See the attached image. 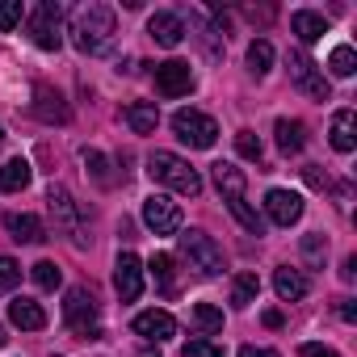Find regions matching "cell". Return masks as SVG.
<instances>
[{
  "instance_id": "1",
  "label": "cell",
  "mask_w": 357,
  "mask_h": 357,
  "mask_svg": "<svg viewBox=\"0 0 357 357\" xmlns=\"http://www.w3.org/2000/svg\"><path fill=\"white\" fill-rule=\"evenodd\" d=\"M68 34H72V43H76L84 55H101V51L109 47V38H114V9H109V5H97V0L72 9Z\"/></svg>"
},
{
  "instance_id": "2",
  "label": "cell",
  "mask_w": 357,
  "mask_h": 357,
  "mask_svg": "<svg viewBox=\"0 0 357 357\" xmlns=\"http://www.w3.org/2000/svg\"><path fill=\"white\" fill-rule=\"evenodd\" d=\"M147 172H151V181H160V185H168L176 194H190V198L202 194V172L190 160L172 155V151H151L147 155Z\"/></svg>"
},
{
  "instance_id": "3",
  "label": "cell",
  "mask_w": 357,
  "mask_h": 357,
  "mask_svg": "<svg viewBox=\"0 0 357 357\" xmlns=\"http://www.w3.org/2000/svg\"><path fill=\"white\" fill-rule=\"evenodd\" d=\"M181 257L190 261V269H198L202 278H219L227 265H223V248L206 236V231H185L181 236Z\"/></svg>"
},
{
  "instance_id": "4",
  "label": "cell",
  "mask_w": 357,
  "mask_h": 357,
  "mask_svg": "<svg viewBox=\"0 0 357 357\" xmlns=\"http://www.w3.org/2000/svg\"><path fill=\"white\" fill-rule=\"evenodd\" d=\"M172 130H176V139L181 143H190V147H215V139H219V126H215V118L211 114H202V109H176L172 114Z\"/></svg>"
},
{
  "instance_id": "5",
  "label": "cell",
  "mask_w": 357,
  "mask_h": 357,
  "mask_svg": "<svg viewBox=\"0 0 357 357\" xmlns=\"http://www.w3.org/2000/svg\"><path fill=\"white\" fill-rule=\"evenodd\" d=\"M63 319L72 332H97V298L89 286H72L63 294Z\"/></svg>"
},
{
  "instance_id": "6",
  "label": "cell",
  "mask_w": 357,
  "mask_h": 357,
  "mask_svg": "<svg viewBox=\"0 0 357 357\" xmlns=\"http://www.w3.org/2000/svg\"><path fill=\"white\" fill-rule=\"evenodd\" d=\"M143 223L155 236H176V231H181V206H176L168 194H151L143 202Z\"/></svg>"
},
{
  "instance_id": "7",
  "label": "cell",
  "mask_w": 357,
  "mask_h": 357,
  "mask_svg": "<svg viewBox=\"0 0 357 357\" xmlns=\"http://www.w3.org/2000/svg\"><path fill=\"white\" fill-rule=\"evenodd\" d=\"M30 38L43 51H59L63 34H59V5H55V0H43V5L30 13Z\"/></svg>"
},
{
  "instance_id": "8",
  "label": "cell",
  "mask_w": 357,
  "mask_h": 357,
  "mask_svg": "<svg viewBox=\"0 0 357 357\" xmlns=\"http://www.w3.org/2000/svg\"><path fill=\"white\" fill-rule=\"evenodd\" d=\"M194 89V68L185 59H168L155 68V93L160 97H185Z\"/></svg>"
},
{
  "instance_id": "9",
  "label": "cell",
  "mask_w": 357,
  "mask_h": 357,
  "mask_svg": "<svg viewBox=\"0 0 357 357\" xmlns=\"http://www.w3.org/2000/svg\"><path fill=\"white\" fill-rule=\"evenodd\" d=\"M114 290H118L122 303H135L143 294V261L135 252H122L114 261Z\"/></svg>"
},
{
  "instance_id": "10",
  "label": "cell",
  "mask_w": 357,
  "mask_h": 357,
  "mask_svg": "<svg viewBox=\"0 0 357 357\" xmlns=\"http://www.w3.org/2000/svg\"><path fill=\"white\" fill-rule=\"evenodd\" d=\"M290 80L307 93V97H315V101H328V80H324V72L303 55V51H290Z\"/></svg>"
},
{
  "instance_id": "11",
  "label": "cell",
  "mask_w": 357,
  "mask_h": 357,
  "mask_svg": "<svg viewBox=\"0 0 357 357\" xmlns=\"http://www.w3.org/2000/svg\"><path fill=\"white\" fill-rule=\"evenodd\" d=\"M265 215H269V223H278V227L298 223V219H303V194H294V190H269V194H265Z\"/></svg>"
},
{
  "instance_id": "12",
  "label": "cell",
  "mask_w": 357,
  "mask_h": 357,
  "mask_svg": "<svg viewBox=\"0 0 357 357\" xmlns=\"http://www.w3.org/2000/svg\"><path fill=\"white\" fill-rule=\"evenodd\" d=\"M34 114H38L43 122H51V126H55V122L63 126V122L72 118V109H68L63 93H59V89H51V84H34Z\"/></svg>"
},
{
  "instance_id": "13",
  "label": "cell",
  "mask_w": 357,
  "mask_h": 357,
  "mask_svg": "<svg viewBox=\"0 0 357 357\" xmlns=\"http://www.w3.org/2000/svg\"><path fill=\"white\" fill-rule=\"evenodd\" d=\"M47 202H51L55 223H59L76 244H84V236H80V227H76V202H72V194H68L63 185H51V190H47Z\"/></svg>"
},
{
  "instance_id": "14",
  "label": "cell",
  "mask_w": 357,
  "mask_h": 357,
  "mask_svg": "<svg viewBox=\"0 0 357 357\" xmlns=\"http://www.w3.org/2000/svg\"><path fill=\"white\" fill-rule=\"evenodd\" d=\"M135 332H139L143 340H155V344H160V340L176 336V319H172L168 311H155V307H151V311H139V315H135Z\"/></svg>"
},
{
  "instance_id": "15",
  "label": "cell",
  "mask_w": 357,
  "mask_h": 357,
  "mask_svg": "<svg viewBox=\"0 0 357 357\" xmlns=\"http://www.w3.org/2000/svg\"><path fill=\"white\" fill-rule=\"evenodd\" d=\"M147 34H151L160 47H181L185 22L176 17V13H151V17H147Z\"/></svg>"
},
{
  "instance_id": "16",
  "label": "cell",
  "mask_w": 357,
  "mask_h": 357,
  "mask_svg": "<svg viewBox=\"0 0 357 357\" xmlns=\"http://www.w3.org/2000/svg\"><path fill=\"white\" fill-rule=\"evenodd\" d=\"M9 324H17L22 332H43L47 328V311L34 298H13L9 303Z\"/></svg>"
},
{
  "instance_id": "17",
  "label": "cell",
  "mask_w": 357,
  "mask_h": 357,
  "mask_svg": "<svg viewBox=\"0 0 357 357\" xmlns=\"http://www.w3.org/2000/svg\"><path fill=\"white\" fill-rule=\"evenodd\" d=\"M30 176H34L30 160H22V155L5 160V164H0V194H17V190H26Z\"/></svg>"
},
{
  "instance_id": "18",
  "label": "cell",
  "mask_w": 357,
  "mask_h": 357,
  "mask_svg": "<svg viewBox=\"0 0 357 357\" xmlns=\"http://www.w3.org/2000/svg\"><path fill=\"white\" fill-rule=\"evenodd\" d=\"M290 30L298 34V43H319L328 34V17L311 13V9H298V13H290Z\"/></svg>"
},
{
  "instance_id": "19",
  "label": "cell",
  "mask_w": 357,
  "mask_h": 357,
  "mask_svg": "<svg viewBox=\"0 0 357 357\" xmlns=\"http://www.w3.org/2000/svg\"><path fill=\"white\" fill-rule=\"evenodd\" d=\"M122 118H126V126H130L135 135H151V130L160 126V109H155V101H130V105L122 109Z\"/></svg>"
},
{
  "instance_id": "20",
  "label": "cell",
  "mask_w": 357,
  "mask_h": 357,
  "mask_svg": "<svg viewBox=\"0 0 357 357\" xmlns=\"http://www.w3.org/2000/svg\"><path fill=\"white\" fill-rule=\"evenodd\" d=\"M5 227H9V236L22 240V244H43V240H47V227H43L38 215H5Z\"/></svg>"
},
{
  "instance_id": "21",
  "label": "cell",
  "mask_w": 357,
  "mask_h": 357,
  "mask_svg": "<svg viewBox=\"0 0 357 357\" xmlns=\"http://www.w3.org/2000/svg\"><path fill=\"white\" fill-rule=\"evenodd\" d=\"M273 135H278V147H282L286 155H298V151L307 147V126H303L298 118H278Z\"/></svg>"
},
{
  "instance_id": "22",
  "label": "cell",
  "mask_w": 357,
  "mask_h": 357,
  "mask_svg": "<svg viewBox=\"0 0 357 357\" xmlns=\"http://www.w3.org/2000/svg\"><path fill=\"white\" fill-rule=\"evenodd\" d=\"M273 290H278V298H282V303H298V298L307 294V278H303L298 269L282 265V269L273 273Z\"/></svg>"
},
{
  "instance_id": "23",
  "label": "cell",
  "mask_w": 357,
  "mask_h": 357,
  "mask_svg": "<svg viewBox=\"0 0 357 357\" xmlns=\"http://www.w3.org/2000/svg\"><path fill=\"white\" fill-rule=\"evenodd\" d=\"M211 172H215V185H219L223 202H227V198H244V172H240L236 164H215Z\"/></svg>"
},
{
  "instance_id": "24",
  "label": "cell",
  "mask_w": 357,
  "mask_h": 357,
  "mask_svg": "<svg viewBox=\"0 0 357 357\" xmlns=\"http://www.w3.org/2000/svg\"><path fill=\"white\" fill-rule=\"evenodd\" d=\"M332 147H336L340 155H349V151L357 147V135H353V109H336V118H332Z\"/></svg>"
},
{
  "instance_id": "25",
  "label": "cell",
  "mask_w": 357,
  "mask_h": 357,
  "mask_svg": "<svg viewBox=\"0 0 357 357\" xmlns=\"http://www.w3.org/2000/svg\"><path fill=\"white\" fill-rule=\"evenodd\" d=\"M257 294H261V278H257V273H240V278L231 282V307H236V311L252 307Z\"/></svg>"
},
{
  "instance_id": "26",
  "label": "cell",
  "mask_w": 357,
  "mask_h": 357,
  "mask_svg": "<svg viewBox=\"0 0 357 357\" xmlns=\"http://www.w3.org/2000/svg\"><path fill=\"white\" fill-rule=\"evenodd\" d=\"M227 211L240 219V227H244V231H252V236H265V219H261V215L248 206V198H227Z\"/></svg>"
},
{
  "instance_id": "27",
  "label": "cell",
  "mask_w": 357,
  "mask_h": 357,
  "mask_svg": "<svg viewBox=\"0 0 357 357\" xmlns=\"http://www.w3.org/2000/svg\"><path fill=\"white\" fill-rule=\"evenodd\" d=\"M147 269H151V278H155V286H160L164 294H176V278H172V257H168V252H155V257L147 261Z\"/></svg>"
},
{
  "instance_id": "28",
  "label": "cell",
  "mask_w": 357,
  "mask_h": 357,
  "mask_svg": "<svg viewBox=\"0 0 357 357\" xmlns=\"http://www.w3.org/2000/svg\"><path fill=\"white\" fill-rule=\"evenodd\" d=\"M269 68H273V47H269L265 38L248 43V72H252V76H265Z\"/></svg>"
},
{
  "instance_id": "29",
  "label": "cell",
  "mask_w": 357,
  "mask_h": 357,
  "mask_svg": "<svg viewBox=\"0 0 357 357\" xmlns=\"http://www.w3.org/2000/svg\"><path fill=\"white\" fill-rule=\"evenodd\" d=\"M303 261L311 265V269H324V261H328V240L319 236V231H311V236H303Z\"/></svg>"
},
{
  "instance_id": "30",
  "label": "cell",
  "mask_w": 357,
  "mask_h": 357,
  "mask_svg": "<svg viewBox=\"0 0 357 357\" xmlns=\"http://www.w3.org/2000/svg\"><path fill=\"white\" fill-rule=\"evenodd\" d=\"M328 72H332V76H353V72H357V55H353V47H336V51L328 55Z\"/></svg>"
},
{
  "instance_id": "31",
  "label": "cell",
  "mask_w": 357,
  "mask_h": 357,
  "mask_svg": "<svg viewBox=\"0 0 357 357\" xmlns=\"http://www.w3.org/2000/svg\"><path fill=\"white\" fill-rule=\"evenodd\" d=\"M194 324H198L202 332H223V311H219L215 303H198V307H194Z\"/></svg>"
},
{
  "instance_id": "32",
  "label": "cell",
  "mask_w": 357,
  "mask_h": 357,
  "mask_svg": "<svg viewBox=\"0 0 357 357\" xmlns=\"http://www.w3.org/2000/svg\"><path fill=\"white\" fill-rule=\"evenodd\" d=\"M30 273H34L38 290H59V282H63V273H59V265H55V261H38Z\"/></svg>"
},
{
  "instance_id": "33",
  "label": "cell",
  "mask_w": 357,
  "mask_h": 357,
  "mask_svg": "<svg viewBox=\"0 0 357 357\" xmlns=\"http://www.w3.org/2000/svg\"><path fill=\"white\" fill-rule=\"evenodd\" d=\"M22 17H26L22 0H0V30H17V26H22Z\"/></svg>"
},
{
  "instance_id": "34",
  "label": "cell",
  "mask_w": 357,
  "mask_h": 357,
  "mask_svg": "<svg viewBox=\"0 0 357 357\" xmlns=\"http://www.w3.org/2000/svg\"><path fill=\"white\" fill-rule=\"evenodd\" d=\"M181 357H227V353H223V344H215V340L198 336V340H190V344L181 349Z\"/></svg>"
},
{
  "instance_id": "35",
  "label": "cell",
  "mask_w": 357,
  "mask_h": 357,
  "mask_svg": "<svg viewBox=\"0 0 357 357\" xmlns=\"http://www.w3.org/2000/svg\"><path fill=\"white\" fill-rule=\"evenodd\" d=\"M17 282H22V265L13 257H0V294H9Z\"/></svg>"
},
{
  "instance_id": "36",
  "label": "cell",
  "mask_w": 357,
  "mask_h": 357,
  "mask_svg": "<svg viewBox=\"0 0 357 357\" xmlns=\"http://www.w3.org/2000/svg\"><path fill=\"white\" fill-rule=\"evenodd\" d=\"M84 164H89V172L97 176L101 185H114V176H109V160H105L101 151H84Z\"/></svg>"
},
{
  "instance_id": "37",
  "label": "cell",
  "mask_w": 357,
  "mask_h": 357,
  "mask_svg": "<svg viewBox=\"0 0 357 357\" xmlns=\"http://www.w3.org/2000/svg\"><path fill=\"white\" fill-rule=\"evenodd\" d=\"M236 151H240L244 160H261V139H257L252 130H240V135H236Z\"/></svg>"
},
{
  "instance_id": "38",
  "label": "cell",
  "mask_w": 357,
  "mask_h": 357,
  "mask_svg": "<svg viewBox=\"0 0 357 357\" xmlns=\"http://www.w3.org/2000/svg\"><path fill=\"white\" fill-rule=\"evenodd\" d=\"M298 353H303V357H340L336 349H328V344H319V340H307Z\"/></svg>"
},
{
  "instance_id": "39",
  "label": "cell",
  "mask_w": 357,
  "mask_h": 357,
  "mask_svg": "<svg viewBox=\"0 0 357 357\" xmlns=\"http://www.w3.org/2000/svg\"><path fill=\"white\" fill-rule=\"evenodd\" d=\"M336 311H340V319H344V324H353V319H357V303H353V298H340V307H336Z\"/></svg>"
},
{
  "instance_id": "40",
  "label": "cell",
  "mask_w": 357,
  "mask_h": 357,
  "mask_svg": "<svg viewBox=\"0 0 357 357\" xmlns=\"http://www.w3.org/2000/svg\"><path fill=\"white\" fill-rule=\"evenodd\" d=\"M240 357H282V353H273V349H257V344H244Z\"/></svg>"
},
{
  "instance_id": "41",
  "label": "cell",
  "mask_w": 357,
  "mask_h": 357,
  "mask_svg": "<svg viewBox=\"0 0 357 357\" xmlns=\"http://www.w3.org/2000/svg\"><path fill=\"white\" fill-rule=\"evenodd\" d=\"M303 172H307V181H311V185H328V176H324V172H319L315 164H307Z\"/></svg>"
},
{
  "instance_id": "42",
  "label": "cell",
  "mask_w": 357,
  "mask_h": 357,
  "mask_svg": "<svg viewBox=\"0 0 357 357\" xmlns=\"http://www.w3.org/2000/svg\"><path fill=\"white\" fill-rule=\"evenodd\" d=\"M340 278H344V282H353V278H357V257H344V269H340Z\"/></svg>"
},
{
  "instance_id": "43",
  "label": "cell",
  "mask_w": 357,
  "mask_h": 357,
  "mask_svg": "<svg viewBox=\"0 0 357 357\" xmlns=\"http://www.w3.org/2000/svg\"><path fill=\"white\" fill-rule=\"evenodd\" d=\"M5 344H9V336H5V328H0V349H5Z\"/></svg>"
},
{
  "instance_id": "44",
  "label": "cell",
  "mask_w": 357,
  "mask_h": 357,
  "mask_svg": "<svg viewBox=\"0 0 357 357\" xmlns=\"http://www.w3.org/2000/svg\"><path fill=\"white\" fill-rule=\"evenodd\" d=\"M0 143H5V126H0Z\"/></svg>"
},
{
  "instance_id": "45",
  "label": "cell",
  "mask_w": 357,
  "mask_h": 357,
  "mask_svg": "<svg viewBox=\"0 0 357 357\" xmlns=\"http://www.w3.org/2000/svg\"><path fill=\"white\" fill-rule=\"evenodd\" d=\"M51 357H59V353H51Z\"/></svg>"
}]
</instances>
